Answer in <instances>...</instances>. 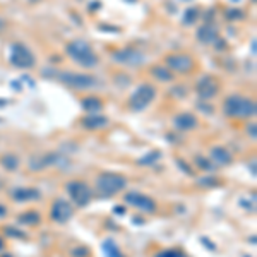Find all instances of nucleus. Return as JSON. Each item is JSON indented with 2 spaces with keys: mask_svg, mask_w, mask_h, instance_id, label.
<instances>
[{
  "mask_svg": "<svg viewBox=\"0 0 257 257\" xmlns=\"http://www.w3.org/2000/svg\"><path fill=\"white\" fill-rule=\"evenodd\" d=\"M156 96V89L151 84H141L134 93H132L130 100H128V107L134 112H141L146 107H149L151 101Z\"/></svg>",
  "mask_w": 257,
  "mask_h": 257,
  "instance_id": "6",
  "label": "nucleus"
},
{
  "mask_svg": "<svg viewBox=\"0 0 257 257\" xmlns=\"http://www.w3.org/2000/svg\"><path fill=\"white\" fill-rule=\"evenodd\" d=\"M227 17L230 19V21H237V19L244 17V12H242V10H239V9H232V10H228V12H227Z\"/></svg>",
  "mask_w": 257,
  "mask_h": 257,
  "instance_id": "30",
  "label": "nucleus"
},
{
  "mask_svg": "<svg viewBox=\"0 0 257 257\" xmlns=\"http://www.w3.org/2000/svg\"><path fill=\"white\" fill-rule=\"evenodd\" d=\"M127 177L122 173H115V171H103L96 177V192L100 194L103 199L114 197L117 194L124 192L127 189Z\"/></svg>",
  "mask_w": 257,
  "mask_h": 257,
  "instance_id": "1",
  "label": "nucleus"
},
{
  "mask_svg": "<svg viewBox=\"0 0 257 257\" xmlns=\"http://www.w3.org/2000/svg\"><path fill=\"white\" fill-rule=\"evenodd\" d=\"M65 53L76 62L77 65L84 69H93L98 65L100 58L93 52V48L89 46V43H86L84 40H74L71 43H67L65 46Z\"/></svg>",
  "mask_w": 257,
  "mask_h": 257,
  "instance_id": "3",
  "label": "nucleus"
},
{
  "mask_svg": "<svg viewBox=\"0 0 257 257\" xmlns=\"http://www.w3.org/2000/svg\"><path fill=\"white\" fill-rule=\"evenodd\" d=\"M208 158H211V161H214L220 166H228V165H232V161H233V156L230 154V151L223 146H213L211 149H209Z\"/></svg>",
  "mask_w": 257,
  "mask_h": 257,
  "instance_id": "15",
  "label": "nucleus"
},
{
  "mask_svg": "<svg viewBox=\"0 0 257 257\" xmlns=\"http://www.w3.org/2000/svg\"><path fill=\"white\" fill-rule=\"evenodd\" d=\"M256 112V101L242 95H230L223 103V114L228 119H251Z\"/></svg>",
  "mask_w": 257,
  "mask_h": 257,
  "instance_id": "2",
  "label": "nucleus"
},
{
  "mask_svg": "<svg viewBox=\"0 0 257 257\" xmlns=\"http://www.w3.org/2000/svg\"><path fill=\"white\" fill-rule=\"evenodd\" d=\"M201 242L206 245V247L208 249H211V251H216V245L214 244H211V242H208V240H206V237H201Z\"/></svg>",
  "mask_w": 257,
  "mask_h": 257,
  "instance_id": "34",
  "label": "nucleus"
},
{
  "mask_svg": "<svg viewBox=\"0 0 257 257\" xmlns=\"http://www.w3.org/2000/svg\"><path fill=\"white\" fill-rule=\"evenodd\" d=\"M21 227H38L41 223V214L36 209H28V211L21 213L17 218H15Z\"/></svg>",
  "mask_w": 257,
  "mask_h": 257,
  "instance_id": "17",
  "label": "nucleus"
},
{
  "mask_svg": "<svg viewBox=\"0 0 257 257\" xmlns=\"http://www.w3.org/2000/svg\"><path fill=\"white\" fill-rule=\"evenodd\" d=\"M154 257H187L184 254V251H177V249H166V251H161L159 254Z\"/></svg>",
  "mask_w": 257,
  "mask_h": 257,
  "instance_id": "27",
  "label": "nucleus"
},
{
  "mask_svg": "<svg viewBox=\"0 0 257 257\" xmlns=\"http://www.w3.org/2000/svg\"><path fill=\"white\" fill-rule=\"evenodd\" d=\"M3 235L7 237V239H21V240H26L28 239V235H26V232H22V230L17 228V225H9V227L3 228Z\"/></svg>",
  "mask_w": 257,
  "mask_h": 257,
  "instance_id": "26",
  "label": "nucleus"
},
{
  "mask_svg": "<svg viewBox=\"0 0 257 257\" xmlns=\"http://www.w3.org/2000/svg\"><path fill=\"white\" fill-rule=\"evenodd\" d=\"M71 256L72 257H89V256H91V251H89L88 247H84V245H81V247L72 249Z\"/></svg>",
  "mask_w": 257,
  "mask_h": 257,
  "instance_id": "29",
  "label": "nucleus"
},
{
  "mask_svg": "<svg viewBox=\"0 0 257 257\" xmlns=\"http://www.w3.org/2000/svg\"><path fill=\"white\" fill-rule=\"evenodd\" d=\"M83 108L86 112H89V114H96V112H100L101 108H103V103H101L100 98H96V96H89V98H84L83 100Z\"/></svg>",
  "mask_w": 257,
  "mask_h": 257,
  "instance_id": "23",
  "label": "nucleus"
},
{
  "mask_svg": "<svg viewBox=\"0 0 257 257\" xmlns=\"http://www.w3.org/2000/svg\"><path fill=\"white\" fill-rule=\"evenodd\" d=\"M5 249V242H3V239L0 237V251H3Z\"/></svg>",
  "mask_w": 257,
  "mask_h": 257,
  "instance_id": "38",
  "label": "nucleus"
},
{
  "mask_svg": "<svg viewBox=\"0 0 257 257\" xmlns=\"http://www.w3.org/2000/svg\"><path fill=\"white\" fill-rule=\"evenodd\" d=\"M112 60L115 64L126 65V67H139L144 64V55L134 48H120L112 53Z\"/></svg>",
  "mask_w": 257,
  "mask_h": 257,
  "instance_id": "10",
  "label": "nucleus"
},
{
  "mask_svg": "<svg viewBox=\"0 0 257 257\" xmlns=\"http://www.w3.org/2000/svg\"><path fill=\"white\" fill-rule=\"evenodd\" d=\"M196 17H197V9H196V7L187 9L185 14H184V24H192V22L196 21Z\"/></svg>",
  "mask_w": 257,
  "mask_h": 257,
  "instance_id": "28",
  "label": "nucleus"
},
{
  "mask_svg": "<svg viewBox=\"0 0 257 257\" xmlns=\"http://www.w3.org/2000/svg\"><path fill=\"white\" fill-rule=\"evenodd\" d=\"M0 257H14V256H10V254H3V256H0Z\"/></svg>",
  "mask_w": 257,
  "mask_h": 257,
  "instance_id": "39",
  "label": "nucleus"
},
{
  "mask_svg": "<svg viewBox=\"0 0 257 257\" xmlns=\"http://www.w3.org/2000/svg\"><path fill=\"white\" fill-rule=\"evenodd\" d=\"M173 126L177 130H180V132H189V130L197 128L199 122H197V119L192 114H178L173 119Z\"/></svg>",
  "mask_w": 257,
  "mask_h": 257,
  "instance_id": "14",
  "label": "nucleus"
},
{
  "mask_svg": "<svg viewBox=\"0 0 257 257\" xmlns=\"http://www.w3.org/2000/svg\"><path fill=\"white\" fill-rule=\"evenodd\" d=\"M81 126L88 130H100V128H105L108 126V119L100 114H89L81 120Z\"/></svg>",
  "mask_w": 257,
  "mask_h": 257,
  "instance_id": "16",
  "label": "nucleus"
},
{
  "mask_svg": "<svg viewBox=\"0 0 257 257\" xmlns=\"http://www.w3.org/2000/svg\"><path fill=\"white\" fill-rule=\"evenodd\" d=\"M161 158V151L158 149H153L149 153H146L141 159H137V165H142V166H147V165H154L158 159Z\"/></svg>",
  "mask_w": 257,
  "mask_h": 257,
  "instance_id": "25",
  "label": "nucleus"
},
{
  "mask_svg": "<svg viewBox=\"0 0 257 257\" xmlns=\"http://www.w3.org/2000/svg\"><path fill=\"white\" fill-rule=\"evenodd\" d=\"M196 91L202 100H211L218 95L220 91V83L214 79L213 76H204L199 79V83L196 84Z\"/></svg>",
  "mask_w": 257,
  "mask_h": 257,
  "instance_id": "12",
  "label": "nucleus"
},
{
  "mask_svg": "<svg viewBox=\"0 0 257 257\" xmlns=\"http://www.w3.org/2000/svg\"><path fill=\"white\" fill-rule=\"evenodd\" d=\"M114 211H115V214H120V216H122V214L126 213V208H124V206H115Z\"/></svg>",
  "mask_w": 257,
  "mask_h": 257,
  "instance_id": "35",
  "label": "nucleus"
},
{
  "mask_svg": "<svg viewBox=\"0 0 257 257\" xmlns=\"http://www.w3.org/2000/svg\"><path fill=\"white\" fill-rule=\"evenodd\" d=\"M5 21H3V19L2 17H0V31H2V29H5Z\"/></svg>",
  "mask_w": 257,
  "mask_h": 257,
  "instance_id": "37",
  "label": "nucleus"
},
{
  "mask_svg": "<svg viewBox=\"0 0 257 257\" xmlns=\"http://www.w3.org/2000/svg\"><path fill=\"white\" fill-rule=\"evenodd\" d=\"M0 165H2L3 170H7V171H17L21 161H19L17 154L7 153V154H2V156H0Z\"/></svg>",
  "mask_w": 257,
  "mask_h": 257,
  "instance_id": "20",
  "label": "nucleus"
},
{
  "mask_svg": "<svg viewBox=\"0 0 257 257\" xmlns=\"http://www.w3.org/2000/svg\"><path fill=\"white\" fill-rule=\"evenodd\" d=\"M74 216V208L72 204L64 197H57L50 206V220L55 221L58 225H65L72 220Z\"/></svg>",
  "mask_w": 257,
  "mask_h": 257,
  "instance_id": "8",
  "label": "nucleus"
},
{
  "mask_svg": "<svg viewBox=\"0 0 257 257\" xmlns=\"http://www.w3.org/2000/svg\"><path fill=\"white\" fill-rule=\"evenodd\" d=\"M10 199L19 204H24V202L31 201H40L41 199V192L34 187H17L10 192Z\"/></svg>",
  "mask_w": 257,
  "mask_h": 257,
  "instance_id": "13",
  "label": "nucleus"
},
{
  "mask_svg": "<svg viewBox=\"0 0 257 257\" xmlns=\"http://www.w3.org/2000/svg\"><path fill=\"white\" fill-rule=\"evenodd\" d=\"M194 163H196V166L202 171H206V173H213L214 171V165L211 163V159L208 156H202V154H196V158H194Z\"/></svg>",
  "mask_w": 257,
  "mask_h": 257,
  "instance_id": "24",
  "label": "nucleus"
},
{
  "mask_svg": "<svg viewBox=\"0 0 257 257\" xmlns=\"http://www.w3.org/2000/svg\"><path fill=\"white\" fill-rule=\"evenodd\" d=\"M124 201H126L127 206H132V208L139 209L141 213H146V214H153L156 211V202L151 199L149 196L146 194H141V192H135V190H130L124 196Z\"/></svg>",
  "mask_w": 257,
  "mask_h": 257,
  "instance_id": "9",
  "label": "nucleus"
},
{
  "mask_svg": "<svg viewBox=\"0 0 257 257\" xmlns=\"http://www.w3.org/2000/svg\"><path fill=\"white\" fill-rule=\"evenodd\" d=\"M197 40L206 43V45H209V43H214L218 40V33L216 29L213 28V26L206 24L202 26V28H199V31H197Z\"/></svg>",
  "mask_w": 257,
  "mask_h": 257,
  "instance_id": "19",
  "label": "nucleus"
},
{
  "mask_svg": "<svg viewBox=\"0 0 257 257\" xmlns=\"http://www.w3.org/2000/svg\"><path fill=\"white\" fill-rule=\"evenodd\" d=\"M151 76L156 77L161 83H168V81H173V74L168 67H163V65H156V67H151Z\"/></svg>",
  "mask_w": 257,
  "mask_h": 257,
  "instance_id": "22",
  "label": "nucleus"
},
{
  "mask_svg": "<svg viewBox=\"0 0 257 257\" xmlns=\"http://www.w3.org/2000/svg\"><path fill=\"white\" fill-rule=\"evenodd\" d=\"M177 165L180 166V168H184V171L187 175H194V171H192V168H190L189 165H187L185 161H182V159H177Z\"/></svg>",
  "mask_w": 257,
  "mask_h": 257,
  "instance_id": "32",
  "label": "nucleus"
},
{
  "mask_svg": "<svg viewBox=\"0 0 257 257\" xmlns=\"http://www.w3.org/2000/svg\"><path fill=\"white\" fill-rule=\"evenodd\" d=\"M58 161L57 154H43V156H33L29 159V170L33 171H40L46 166L53 165V163Z\"/></svg>",
  "mask_w": 257,
  "mask_h": 257,
  "instance_id": "18",
  "label": "nucleus"
},
{
  "mask_svg": "<svg viewBox=\"0 0 257 257\" xmlns=\"http://www.w3.org/2000/svg\"><path fill=\"white\" fill-rule=\"evenodd\" d=\"M7 216V208L3 204H0V218H5Z\"/></svg>",
  "mask_w": 257,
  "mask_h": 257,
  "instance_id": "36",
  "label": "nucleus"
},
{
  "mask_svg": "<svg viewBox=\"0 0 257 257\" xmlns=\"http://www.w3.org/2000/svg\"><path fill=\"white\" fill-rule=\"evenodd\" d=\"M57 79L62 84H65L67 88H72L76 91H88L98 86V79L91 74H81V72H71V71H64L58 72Z\"/></svg>",
  "mask_w": 257,
  "mask_h": 257,
  "instance_id": "4",
  "label": "nucleus"
},
{
  "mask_svg": "<svg viewBox=\"0 0 257 257\" xmlns=\"http://www.w3.org/2000/svg\"><path fill=\"white\" fill-rule=\"evenodd\" d=\"M9 60H10V64L17 69H29L36 64L31 50L26 45H22V43H14V45L10 46Z\"/></svg>",
  "mask_w": 257,
  "mask_h": 257,
  "instance_id": "7",
  "label": "nucleus"
},
{
  "mask_svg": "<svg viewBox=\"0 0 257 257\" xmlns=\"http://www.w3.org/2000/svg\"><path fill=\"white\" fill-rule=\"evenodd\" d=\"M201 184L199 185H202V187H214V185H218L220 184V180H218V178H202V180H199Z\"/></svg>",
  "mask_w": 257,
  "mask_h": 257,
  "instance_id": "31",
  "label": "nucleus"
},
{
  "mask_svg": "<svg viewBox=\"0 0 257 257\" xmlns=\"http://www.w3.org/2000/svg\"><path fill=\"white\" fill-rule=\"evenodd\" d=\"M101 247H103V252L107 257H126L122 254V251H120V247L117 245L114 239H107Z\"/></svg>",
  "mask_w": 257,
  "mask_h": 257,
  "instance_id": "21",
  "label": "nucleus"
},
{
  "mask_svg": "<svg viewBox=\"0 0 257 257\" xmlns=\"http://www.w3.org/2000/svg\"><path fill=\"white\" fill-rule=\"evenodd\" d=\"M165 64L171 71H177L180 74H187L194 69L192 57L185 55V53H171V55H166Z\"/></svg>",
  "mask_w": 257,
  "mask_h": 257,
  "instance_id": "11",
  "label": "nucleus"
},
{
  "mask_svg": "<svg viewBox=\"0 0 257 257\" xmlns=\"http://www.w3.org/2000/svg\"><path fill=\"white\" fill-rule=\"evenodd\" d=\"M247 134L252 137V141H256V126L252 124V126H249L247 127Z\"/></svg>",
  "mask_w": 257,
  "mask_h": 257,
  "instance_id": "33",
  "label": "nucleus"
},
{
  "mask_svg": "<svg viewBox=\"0 0 257 257\" xmlns=\"http://www.w3.org/2000/svg\"><path fill=\"white\" fill-rule=\"evenodd\" d=\"M65 190H67L69 197L77 208H84L88 206L93 199V192L89 185L83 180H71L65 184Z\"/></svg>",
  "mask_w": 257,
  "mask_h": 257,
  "instance_id": "5",
  "label": "nucleus"
}]
</instances>
